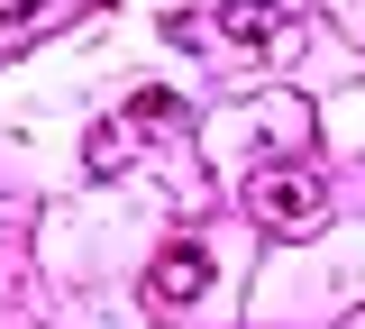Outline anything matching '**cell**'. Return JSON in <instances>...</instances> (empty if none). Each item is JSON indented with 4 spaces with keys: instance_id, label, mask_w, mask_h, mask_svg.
<instances>
[{
    "instance_id": "7",
    "label": "cell",
    "mask_w": 365,
    "mask_h": 329,
    "mask_svg": "<svg viewBox=\"0 0 365 329\" xmlns=\"http://www.w3.org/2000/svg\"><path fill=\"white\" fill-rule=\"evenodd\" d=\"M356 329H365V320H356Z\"/></svg>"
},
{
    "instance_id": "6",
    "label": "cell",
    "mask_w": 365,
    "mask_h": 329,
    "mask_svg": "<svg viewBox=\"0 0 365 329\" xmlns=\"http://www.w3.org/2000/svg\"><path fill=\"white\" fill-rule=\"evenodd\" d=\"M46 0H0V19H9V28H19V19H37Z\"/></svg>"
},
{
    "instance_id": "2",
    "label": "cell",
    "mask_w": 365,
    "mask_h": 329,
    "mask_svg": "<svg viewBox=\"0 0 365 329\" xmlns=\"http://www.w3.org/2000/svg\"><path fill=\"white\" fill-rule=\"evenodd\" d=\"M201 283H210V256H201L192 238H174V247L146 265V293H155L165 311H192V302H201Z\"/></svg>"
},
{
    "instance_id": "5",
    "label": "cell",
    "mask_w": 365,
    "mask_h": 329,
    "mask_svg": "<svg viewBox=\"0 0 365 329\" xmlns=\"http://www.w3.org/2000/svg\"><path fill=\"white\" fill-rule=\"evenodd\" d=\"M128 165V128H91V174H119Z\"/></svg>"
},
{
    "instance_id": "3",
    "label": "cell",
    "mask_w": 365,
    "mask_h": 329,
    "mask_svg": "<svg viewBox=\"0 0 365 329\" xmlns=\"http://www.w3.org/2000/svg\"><path fill=\"white\" fill-rule=\"evenodd\" d=\"M292 28V0H220V37H247V46H274Z\"/></svg>"
},
{
    "instance_id": "4",
    "label": "cell",
    "mask_w": 365,
    "mask_h": 329,
    "mask_svg": "<svg viewBox=\"0 0 365 329\" xmlns=\"http://www.w3.org/2000/svg\"><path fill=\"white\" fill-rule=\"evenodd\" d=\"M128 128H182V101L174 92H137L128 101Z\"/></svg>"
},
{
    "instance_id": "1",
    "label": "cell",
    "mask_w": 365,
    "mask_h": 329,
    "mask_svg": "<svg viewBox=\"0 0 365 329\" xmlns=\"http://www.w3.org/2000/svg\"><path fill=\"white\" fill-rule=\"evenodd\" d=\"M247 220L265 238H311L329 220V183H319L311 165H265L256 183H247Z\"/></svg>"
}]
</instances>
